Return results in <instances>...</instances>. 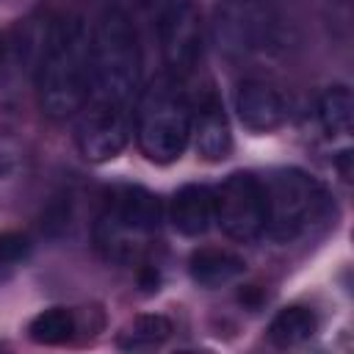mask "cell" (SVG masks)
I'll use <instances>...</instances> for the list:
<instances>
[{"mask_svg": "<svg viewBox=\"0 0 354 354\" xmlns=\"http://www.w3.org/2000/svg\"><path fill=\"white\" fill-rule=\"evenodd\" d=\"M141 94V44L136 19L108 6L91 30L88 86L75 116V144L86 160H113L130 141Z\"/></svg>", "mask_w": 354, "mask_h": 354, "instance_id": "cell-1", "label": "cell"}, {"mask_svg": "<svg viewBox=\"0 0 354 354\" xmlns=\"http://www.w3.org/2000/svg\"><path fill=\"white\" fill-rule=\"evenodd\" d=\"M91 33L80 14H61L44 30L36 66L39 108L53 122L75 119L88 86Z\"/></svg>", "mask_w": 354, "mask_h": 354, "instance_id": "cell-2", "label": "cell"}, {"mask_svg": "<svg viewBox=\"0 0 354 354\" xmlns=\"http://www.w3.org/2000/svg\"><path fill=\"white\" fill-rule=\"evenodd\" d=\"M191 102L174 75H158L141 88L133 111L138 149L152 163H174L191 141Z\"/></svg>", "mask_w": 354, "mask_h": 354, "instance_id": "cell-3", "label": "cell"}, {"mask_svg": "<svg viewBox=\"0 0 354 354\" xmlns=\"http://www.w3.org/2000/svg\"><path fill=\"white\" fill-rule=\"evenodd\" d=\"M163 205L144 185H113L94 224L97 249L113 263L138 260L160 230Z\"/></svg>", "mask_w": 354, "mask_h": 354, "instance_id": "cell-4", "label": "cell"}, {"mask_svg": "<svg viewBox=\"0 0 354 354\" xmlns=\"http://www.w3.org/2000/svg\"><path fill=\"white\" fill-rule=\"evenodd\" d=\"M266 235L277 243H293L335 216V202L321 180L301 169H274L263 180Z\"/></svg>", "mask_w": 354, "mask_h": 354, "instance_id": "cell-5", "label": "cell"}, {"mask_svg": "<svg viewBox=\"0 0 354 354\" xmlns=\"http://www.w3.org/2000/svg\"><path fill=\"white\" fill-rule=\"evenodd\" d=\"M282 0H216V41L230 58L274 44Z\"/></svg>", "mask_w": 354, "mask_h": 354, "instance_id": "cell-6", "label": "cell"}, {"mask_svg": "<svg viewBox=\"0 0 354 354\" xmlns=\"http://www.w3.org/2000/svg\"><path fill=\"white\" fill-rule=\"evenodd\" d=\"M213 221L238 243L257 241L266 232V191L252 171H232L213 191Z\"/></svg>", "mask_w": 354, "mask_h": 354, "instance_id": "cell-7", "label": "cell"}, {"mask_svg": "<svg viewBox=\"0 0 354 354\" xmlns=\"http://www.w3.org/2000/svg\"><path fill=\"white\" fill-rule=\"evenodd\" d=\"M169 75H188L202 58V19L194 0H169L152 19Z\"/></svg>", "mask_w": 354, "mask_h": 354, "instance_id": "cell-8", "label": "cell"}, {"mask_svg": "<svg viewBox=\"0 0 354 354\" xmlns=\"http://www.w3.org/2000/svg\"><path fill=\"white\" fill-rule=\"evenodd\" d=\"M235 111L246 130L252 133H271L285 124L288 119V100L285 94L263 77H246L235 88Z\"/></svg>", "mask_w": 354, "mask_h": 354, "instance_id": "cell-9", "label": "cell"}, {"mask_svg": "<svg viewBox=\"0 0 354 354\" xmlns=\"http://www.w3.org/2000/svg\"><path fill=\"white\" fill-rule=\"evenodd\" d=\"M191 136L196 144V152L202 160H224L232 152V133H230V122L224 113L221 100L207 91V97L199 102L196 116L191 119Z\"/></svg>", "mask_w": 354, "mask_h": 354, "instance_id": "cell-10", "label": "cell"}, {"mask_svg": "<svg viewBox=\"0 0 354 354\" xmlns=\"http://www.w3.org/2000/svg\"><path fill=\"white\" fill-rule=\"evenodd\" d=\"M171 227L185 238H199L213 224V188L188 183L174 191L169 205Z\"/></svg>", "mask_w": 354, "mask_h": 354, "instance_id": "cell-11", "label": "cell"}, {"mask_svg": "<svg viewBox=\"0 0 354 354\" xmlns=\"http://www.w3.org/2000/svg\"><path fill=\"white\" fill-rule=\"evenodd\" d=\"M246 271V263L241 254L230 252V249H218V246H202L196 252H191L188 257V274L196 285L202 288H221L235 282L241 274Z\"/></svg>", "mask_w": 354, "mask_h": 354, "instance_id": "cell-12", "label": "cell"}, {"mask_svg": "<svg viewBox=\"0 0 354 354\" xmlns=\"http://www.w3.org/2000/svg\"><path fill=\"white\" fill-rule=\"evenodd\" d=\"M315 326H318V321L307 307L290 304V307L279 310L271 318V324L266 329V337H268V343H274L279 348H290V346H299L307 337H313Z\"/></svg>", "mask_w": 354, "mask_h": 354, "instance_id": "cell-13", "label": "cell"}, {"mask_svg": "<svg viewBox=\"0 0 354 354\" xmlns=\"http://www.w3.org/2000/svg\"><path fill=\"white\" fill-rule=\"evenodd\" d=\"M318 113V124L326 130V136L332 138H348L351 133V122H354V100L348 86H332L318 97L315 105Z\"/></svg>", "mask_w": 354, "mask_h": 354, "instance_id": "cell-14", "label": "cell"}, {"mask_svg": "<svg viewBox=\"0 0 354 354\" xmlns=\"http://www.w3.org/2000/svg\"><path fill=\"white\" fill-rule=\"evenodd\" d=\"M174 332L171 321L160 313H144V315H136L116 337L119 348H127V351H136V348H155L160 346L163 340H169Z\"/></svg>", "mask_w": 354, "mask_h": 354, "instance_id": "cell-15", "label": "cell"}, {"mask_svg": "<svg viewBox=\"0 0 354 354\" xmlns=\"http://www.w3.org/2000/svg\"><path fill=\"white\" fill-rule=\"evenodd\" d=\"M75 313L66 307H47L28 324V337L39 346H61L75 335Z\"/></svg>", "mask_w": 354, "mask_h": 354, "instance_id": "cell-16", "label": "cell"}, {"mask_svg": "<svg viewBox=\"0 0 354 354\" xmlns=\"http://www.w3.org/2000/svg\"><path fill=\"white\" fill-rule=\"evenodd\" d=\"M30 254V238L25 232H3L0 235V268L22 263Z\"/></svg>", "mask_w": 354, "mask_h": 354, "instance_id": "cell-17", "label": "cell"}, {"mask_svg": "<svg viewBox=\"0 0 354 354\" xmlns=\"http://www.w3.org/2000/svg\"><path fill=\"white\" fill-rule=\"evenodd\" d=\"M22 166V147L8 138V136H0V183L3 180H11Z\"/></svg>", "mask_w": 354, "mask_h": 354, "instance_id": "cell-18", "label": "cell"}, {"mask_svg": "<svg viewBox=\"0 0 354 354\" xmlns=\"http://www.w3.org/2000/svg\"><path fill=\"white\" fill-rule=\"evenodd\" d=\"M260 299H263V296H260V290H257L254 285H252V288H246V290H241V301H243V304H249V307H257V304H260Z\"/></svg>", "mask_w": 354, "mask_h": 354, "instance_id": "cell-19", "label": "cell"}, {"mask_svg": "<svg viewBox=\"0 0 354 354\" xmlns=\"http://www.w3.org/2000/svg\"><path fill=\"white\" fill-rule=\"evenodd\" d=\"M6 50H8V44H6V36L0 33V64H3V58H6Z\"/></svg>", "mask_w": 354, "mask_h": 354, "instance_id": "cell-20", "label": "cell"}]
</instances>
